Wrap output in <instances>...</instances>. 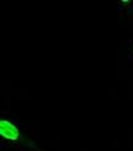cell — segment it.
I'll use <instances>...</instances> for the list:
<instances>
[{
    "mask_svg": "<svg viewBox=\"0 0 133 151\" xmlns=\"http://www.w3.org/2000/svg\"><path fill=\"white\" fill-rule=\"evenodd\" d=\"M0 135H1L5 140L15 142L20 137V130L14 123L6 119H1L0 120Z\"/></svg>",
    "mask_w": 133,
    "mask_h": 151,
    "instance_id": "obj_1",
    "label": "cell"
}]
</instances>
